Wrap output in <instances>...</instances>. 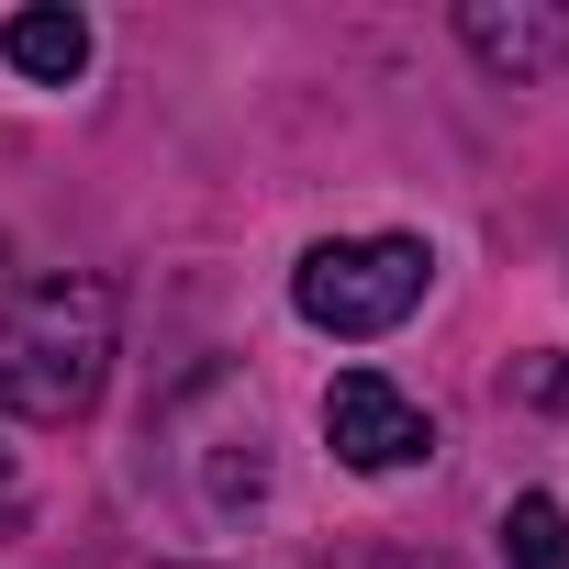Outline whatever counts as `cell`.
I'll list each match as a JSON object with an SVG mask.
<instances>
[{
	"label": "cell",
	"instance_id": "6da1fadb",
	"mask_svg": "<svg viewBox=\"0 0 569 569\" xmlns=\"http://www.w3.org/2000/svg\"><path fill=\"white\" fill-rule=\"evenodd\" d=\"M112 380V291L101 279H34L0 302V413L23 425H79Z\"/></svg>",
	"mask_w": 569,
	"mask_h": 569
},
{
	"label": "cell",
	"instance_id": "277c9868",
	"mask_svg": "<svg viewBox=\"0 0 569 569\" xmlns=\"http://www.w3.org/2000/svg\"><path fill=\"white\" fill-rule=\"evenodd\" d=\"M458 46L491 79H547V68H569V12H547V0H469Z\"/></svg>",
	"mask_w": 569,
	"mask_h": 569
},
{
	"label": "cell",
	"instance_id": "8992f818",
	"mask_svg": "<svg viewBox=\"0 0 569 569\" xmlns=\"http://www.w3.org/2000/svg\"><path fill=\"white\" fill-rule=\"evenodd\" d=\"M502 569H569V502L513 491L502 502Z\"/></svg>",
	"mask_w": 569,
	"mask_h": 569
},
{
	"label": "cell",
	"instance_id": "ba28073f",
	"mask_svg": "<svg viewBox=\"0 0 569 569\" xmlns=\"http://www.w3.org/2000/svg\"><path fill=\"white\" fill-rule=\"evenodd\" d=\"M313 569H413L402 547H336V558H313Z\"/></svg>",
	"mask_w": 569,
	"mask_h": 569
},
{
	"label": "cell",
	"instance_id": "52a82bcc",
	"mask_svg": "<svg viewBox=\"0 0 569 569\" xmlns=\"http://www.w3.org/2000/svg\"><path fill=\"white\" fill-rule=\"evenodd\" d=\"M513 391H525V402H547V413H558V402H569V358H525V369H513Z\"/></svg>",
	"mask_w": 569,
	"mask_h": 569
},
{
	"label": "cell",
	"instance_id": "7a4b0ae2",
	"mask_svg": "<svg viewBox=\"0 0 569 569\" xmlns=\"http://www.w3.org/2000/svg\"><path fill=\"white\" fill-rule=\"evenodd\" d=\"M425 279H436L425 234H336V246H313V257L291 268V302H302L313 336L369 347V336H391V325L425 302Z\"/></svg>",
	"mask_w": 569,
	"mask_h": 569
},
{
	"label": "cell",
	"instance_id": "3957f363",
	"mask_svg": "<svg viewBox=\"0 0 569 569\" xmlns=\"http://www.w3.org/2000/svg\"><path fill=\"white\" fill-rule=\"evenodd\" d=\"M325 436H336V458L347 469H413V458H436V425H425V402H402L380 369H347L336 391H325Z\"/></svg>",
	"mask_w": 569,
	"mask_h": 569
},
{
	"label": "cell",
	"instance_id": "5b68a950",
	"mask_svg": "<svg viewBox=\"0 0 569 569\" xmlns=\"http://www.w3.org/2000/svg\"><path fill=\"white\" fill-rule=\"evenodd\" d=\"M0 57H12L23 79H46V90H68V79L90 68V23H79V12H57V0H34V12L0 23Z\"/></svg>",
	"mask_w": 569,
	"mask_h": 569
}]
</instances>
